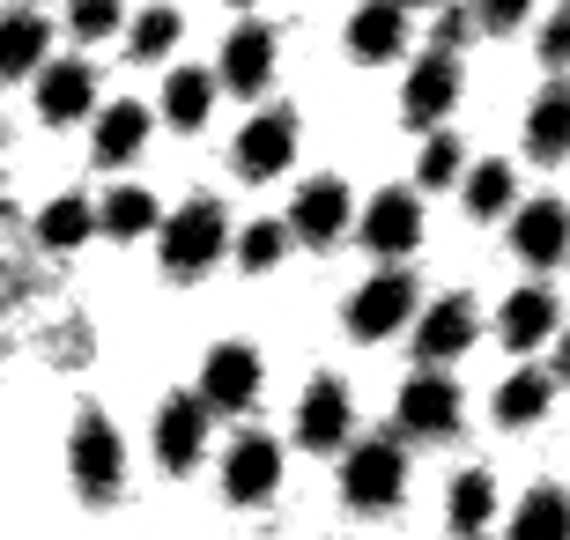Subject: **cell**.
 I'll list each match as a JSON object with an SVG mask.
<instances>
[{
  "instance_id": "cell-1",
  "label": "cell",
  "mask_w": 570,
  "mask_h": 540,
  "mask_svg": "<svg viewBox=\"0 0 570 540\" xmlns=\"http://www.w3.org/2000/svg\"><path fill=\"white\" fill-rule=\"evenodd\" d=\"M223 245H230L223 208H215V200H193V208H178L170 229H164V267L170 274H200L208 259H223Z\"/></svg>"
},
{
  "instance_id": "cell-2",
  "label": "cell",
  "mask_w": 570,
  "mask_h": 540,
  "mask_svg": "<svg viewBox=\"0 0 570 540\" xmlns=\"http://www.w3.org/2000/svg\"><path fill=\"white\" fill-rule=\"evenodd\" d=\"M119 474H127V444H119V430H111L105 415H82V430H75V481H82L89 503L119 497Z\"/></svg>"
},
{
  "instance_id": "cell-3",
  "label": "cell",
  "mask_w": 570,
  "mask_h": 540,
  "mask_svg": "<svg viewBox=\"0 0 570 540\" xmlns=\"http://www.w3.org/2000/svg\"><path fill=\"white\" fill-rule=\"evenodd\" d=\"M401 481H407V459L393 444H356L348 467H341V497L356 503V511H385V503L401 497Z\"/></svg>"
},
{
  "instance_id": "cell-4",
  "label": "cell",
  "mask_w": 570,
  "mask_h": 540,
  "mask_svg": "<svg viewBox=\"0 0 570 540\" xmlns=\"http://www.w3.org/2000/svg\"><path fill=\"white\" fill-rule=\"evenodd\" d=\"M407 304H415V282H407V274H371V282L348 296V333L379 341V333H393L407 318Z\"/></svg>"
},
{
  "instance_id": "cell-5",
  "label": "cell",
  "mask_w": 570,
  "mask_h": 540,
  "mask_svg": "<svg viewBox=\"0 0 570 540\" xmlns=\"http://www.w3.org/2000/svg\"><path fill=\"white\" fill-rule=\"evenodd\" d=\"M296 156V111L275 105L259 111L253 126H245V141H237V164H245V178H275V170H289Z\"/></svg>"
},
{
  "instance_id": "cell-6",
  "label": "cell",
  "mask_w": 570,
  "mask_h": 540,
  "mask_svg": "<svg viewBox=\"0 0 570 540\" xmlns=\"http://www.w3.org/2000/svg\"><path fill=\"white\" fill-rule=\"evenodd\" d=\"M452 97H460V67L444 60V52H430V60L407 67V89H401L407 126H438L444 111H452Z\"/></svg>"
},
{
  "instance_id": "cell-7",
  "label": "cell",
  "mask_w": 570,
  "mask_h": 540,
  "mask_svg": "<svg viewBox=\"0 0 570 540\" xmlns=\"http://www.w3.org/2000/svg\"><path fill=\"white\" fill-rule=\"evenodd\" d=\"M474 333H482L474 304H466V296H444V304H430V312H423V326H415V355H430V363H452V355L474 348Z\"/></svg>"
},
{
  "instance_id": "cell-8",
  "label": "cell",
  "mask_w": 570,
  "mask_h": 540,
  "mask_svg": "<svg viewBox=\"0 0 570 540\" xmlns=\"http://www.w3.org/2000/svg\"><path fill=\"white\" fill-rule=\"evenodd\" d=\"M415 237H423V200H415V193H401V186L379 193V200H371V215H363V245L393 259V252H415Z\"/></svg>"
},
{
  "instance_id": "cell-9",
  "label": "cell",
  "mask_w": 570,
  "mask_h": 540,
  "mask_svg": "<svg viewBox=\"0 0 570 540\" xmlns=\"http://www.w3.org/2000/svg\"><path fill=\"white\" fill-rule=\"evenodd\" d=\"M401 422L415 436H444L452 422H460V385L444 371H423V377H407L401 385Z\"/></svg>"
},
{
  "instance_id": "cell-10",
  "label": "cell",
  "mask_w": 570,
  "mask_h": 540,
  "mask_svg": "<svg viewBox=\"0 0 570 540\" xmlns=\"http://www.w3.org/2000/svg\"><path fill=\"white\" fill-rule=\"evenodd\" d=\"M275 481H282V452H275V436H245L230 459H223V497L230 503H259V497H275Z\"/></svg>"
},
{
  "instance_id": "cell-11",
  "label": "cell",
  "mask_w": 570,
  "mask_h": 540,
  "mask_svg": "<svg viewBox=\"0 0 570 540\" xmlns=\"http://www.w3.org/2000/svg\"><path fill=\"white\" fill-rule=\"evenodd\" d=\"M259 393V355L245 341H223L208 355V377H200V408H245Z\"/></svg>"
},
{
  "instance_id": "cell-12",
  "label": "cell",
  "mask_w": 570,
  "mask_h": 540,
  "mask_svg": "<svg viewBox=\"0 0 570 540\" xmlns=\"http://www.w3.org/2000/svg\"><path fill=\"white\" fill-rule=\"evenodd\" d=\"M296 436L312 444V452H334L341 436H348V385L341 377H318L304 408H296Z\"/></svg>"
},
{
  "instance_id": "cell-13",
  "label": "cell",
  "mask_w": 570,
  "mask_h": 540,
  "mask_svg": "<svg viewBox=\"0 0 570 540\" xmlns=\"http://www.w3.org/2000/svg\"><path fill=\"white\" fill-rule=\"evenodd\" d=\"M200 436H208V408L193 393H170L164 415H156V452H164V467H193V459H200Z\"/></svg>"
},
{
  "instance_id": "cell-14",
  "label": "cell",
  "mask_w": 570,
  "mask_h": 540,
  "mask_svg": "<svg viewBox=\"0 0 570 540\" xmlns=\"http://www.w3.org/2000/svg\"><path fill=\"white\" fill-rule=\"evenodd\" d=\"M296 237H312V245L348 237V186L341 178H312V186L296 193Z\"/></svg>"
},
{
  "instance_id": "cell-15",
  "label": "cell",
  "mask_w": 570,
  "mask_h": 540,
  "mask_svg": "<svg viewBox=\"0 0 570 540\" xmlns=\"http://www.w3.org/2000/svg\"><path fill=\"white\" fill-rule=\"evenodd\" d=\"M267 75H275V30H267V22L230 30V45H223V82L230 89H267Z\"/></svg>"
},
{
  "instance_id": "cell-16",
  "label": "cell",
  "mask_w": 570,
  "mask_h": 540,
  "mask_svg": "<svg viewBox=\"0 0 570 540\" xmlns=\"http://www.w3.org/2000/svg\"><path fill=\"white\" fill-rule=\"evenodd\" d=\"M89 97H97V82H89L82 60H52V67L38 75V111H45L52 126H60V119H82Z\"/></svg>"
},
{
  "instance_id": "cell-17",
  "label": "cell",
  "mask_w": 570,
  "mask_h": 540,
  "mask_svg": "<svg viewBox=\"0 0 570 540\" xmlns=\"http://www.w3.org/2000/svg\"><path fill=\"white\" fill-rule=\"evenodd\" d=\"M401 45H407V8L379 0V8L348 16V52H356V60H393Z\"/></svg>"
},
{
  "instance_id": "cell-18",
  "label": "cell",
  "mask_w": 570,
  "mask_h": 540,
  "mask_svg": "<svg viewBox=\"0 0 570 540\" xmlns=\"http://www.w3.org/2000/svg\"><path fill=\"white\" fill-rule=\"evenodd\" d=\"M511 245L527 267H556L563 259V200H533L519 223H511Z\"/></svg>"
},
{
  "instance_id": "cell-19",
  "label": "cell",
  "mask_w": 570,
  "mask_h": 540,
  "mask_svg": "<svg viewBox=\"0 0 570 540\" xmlns=\"http://www.w3.org/2000/svg\"><path fill=\"white\" fill-rule=\"evenodd\" d=\"M45 45H52L45 16H0V75H30L45 60Z\"/></svg>"
},
{
  "instance_id": "cell-20",
  "label": "cell",
  "mask_w": 570,
  "mask_h": 540,
  "mask_svg": "<svg viewBox=\"0 0 570 540\" xmlns=\"http://www.w3.org/2000/svg\"><path fill=\"white\" fill-rule=\"evenodd\" d=\"M556 333V296L549 289H519L504 304V341L511 348H533V341H549Z\"/></svg>"
},
{
  "instance_id": "cell-21",
  "label": "cell",
  "mask_w": 570,
  "mask_h": 540,
  "mask_svg": "<svg viewBox=\"0 0 570 540\" xmlns=\"http://www.w3.org/2000/svg\"><path fill=\"white\" fill-rule=\"evenodd\" d=\"M549 377L541 371H519V377H504V385H497V422H511V430H527V422H541L549 415Z\"/></svg>"
},
{
  "instance_id": "cell-22",
  "label": "cell",
  "mask_w": 570,
  "mask_h": 540,
  "mask_svg": "<svg viewBox=\"0 0 570 540\" xmlns=\"http://www.w3.org/2000/svg\"><path fill=\"white\" fill-rule=\"evenodd\" d=\"M511 540H563V489H527L519 511H511Z\"/></svg>"
},
{
  "instance_id": "cell-23",
  "label": "cell",
  "mask_w": 570,
  "mask_h": 540,
  "mask_svg": "<svg viewBox=\"0 0 570 540\" xmlns=\"http://www.w3.org/2000/svg\"><path fill=\"white\" fill-rule=\"evenodd\" d=\"M489 511H497V481L482 474V467H466L460 481H452V526H460V540H474L489 526Z\"/></svg>"
},
{
  "instance_id": "cell-24",
  "label": "cell",
  "mask_w": 570,
  "mask_h": 540,
  "mask_svg": "<svg viewBox=\"0 0 570 540\" xmlns=\"http://www.w3.org/2000/svg\"><path fill=\"white\" fill-rule=\"evenodd\" d=\"M141 141H148V111L141 105H111L105 119H97V156H105V164H127Z\"/></svg>"
},
{
  "instance_id": "cell-25",
  "label": "cell",
  "mask_w": 570,
  "mask_h": 540,
  "mask_svg": "<svg viewBox=\"0 0 570 540\" xmlns=\"http://www.w3.org/2000/svg\"><path fill=\"white\" fill-rule=\"evenodd\" d=\"M89 229H97V208H89V200H75V193H60V200H52V208L38 215V237L52 252H67V245H82Z\"/></svg>"
},
{
  "instance_id": "cell-26",
  "label": "cell",
  "mask_w": 570,
  "mask_h": 540,
  "mask_svg": "<svg viewBox=\"0 0 570 540\" xmlns=\"http://www.w3.org/2000/svg\"><path fill=\"white\" fill-rule=\"evenodd\" d=\"M208 97H215V82H208V75L178 67V75L164 82V111H170V126H200V119H208Z\"/></svg>"
},
{
  "instance_id": "cell-27",
  "label": "cell",
  "mask_w": 570,
  "mask_h": 540,
  "mask_svg": "<svg viewBox=\"0 0 570 540\" xmlns=\"http://www.w3.org/2000/svg\"><path fill=\"white\" fill-rule=\"evenodd\" d=\"M97 223H105L111 237H141V229L156 223V200H148L141 186H119V193L105 200V208H97Z\"/></svg>"
},
{
  "instance_id": "cell-28",
  "label": "cell",
  "mask_w": 570,
  "mask_h": 540,
  "mask_svg": "<svg viewBox=\"0 0 570 540\" xmlns=\"http://www.w3.org/2000/svg\"><path fill=\"white\" fill-rule=\"evenodd\" d=\"M563 119H570L563 89H549V97L533 105V119H527V141H533V156H541V164H556V156H563Z\"/></svg>"
},
{
  "instance_id": "cell-29",
  "label": "cell",
  "mask_w": 570,
  "mask_h": 540,
  "mask_svg": "<svg viewBox=\"0 0 570 540\" xmlns=\"http://www.w3.org/2000/svg\"><path fill=\"white\" fill-rule=\"evenodd\" d=\"M466 208L474 215H504L511 208V164H474L466 170Z\"/></svg>"
},
{
  "instance_id": "cell-30",
  "label": "cell",
  "mask_w": 570,
  "mask_h": 540,
  "mask_svg": "<svg viewBox=\"0 0 570 540\" xmlns=\"http://www.w3.org/2000/svg\"><path fill=\"white\" fill-rule=\"evenodd\" d=\"M178 30H186V22L170 16V8H148V16L134 22V52H141V60H164L170 45H178Z\"/></svg>"
},
{
  "instance_id": "cell-31",
  "label": "cell",
  "mask_w": 570,
  "mask_h": 540,
  "mask_svg": "<svg viewBox=\"0 0 570 540\" xmlns=\"http://www.w3.org/2000/svg\"><path fill=\"white\" fill-rule=\"evenodd\" d=\"M237 259H245V267H275L282 259V223H253L237 237Z\"/></svg>"
},
{
  "instance_id": "cell-32",
  "label": "cell",
  "mask_w": 570,
  "mask_h": 540,
  "mask_svg": "<svg viewBox=\"0 0 570 540\" xmlns=\"http://www.w3.org/2000/svg\"><path fill=\"white\" fill-rule=\"evenodd\" d=\"M452 178H460V141L438 134V141L423 148V186H452Z\"/></svg>"
},
{
  "instance_id": "cell-33",
  "label": "cell",
  "mask_w": 570,
  "mask_h": 540,
  "mask_svg": "<svg viewBox=\"0 0 570 540\" xmlns=\"http://www.w3.org/2000/svg\"><path fill=\"white\" fill-rule=\"evenodd\" d=\"M75 30H82V38H105V30H119V8H111V0H82V8H75Z\"/></svg>"
},
{
  "instance_id": "cell-34",
  "label": "cell",
  "mask_w": 570,
  "mask_h": 540,
  "mask_svg": "<svg viewBox=\"0 0 570 540\" xmlns=\"http://www.w3.org/2000/svg\"><path fill=\"white\" fill-rule=\"evenodd\" d=\"M563 38H570V30H563V16H556L549 30H541V52H549V67H563Z\"/></svg>"
}]
</instances>
